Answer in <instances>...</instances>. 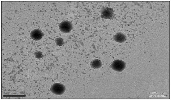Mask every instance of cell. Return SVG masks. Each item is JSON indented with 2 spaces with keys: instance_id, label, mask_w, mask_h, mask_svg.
<instances>
[{
  "instance_id": "6da1fadb",
  "label": "cell",
  "mask_w": 171,
  "mask_h": 100,
  "mask_svg": "<svg viewBox=\"0 0 171 100\" xmlns=\"http://www.w3.org/2000/svg\"><path fill=\"white\" fill-rule=\"evenodd\" d=\"M66 87L63 84L59 83L54 84L51 88V91L53 93L58 95H61L64 93Z\"/></svg>"
},
{
  "instance_id": "7a4b0ae2",
  "label": "cell",
  "mask_w": 171,
  "mask_h": 100,
  "mask_svg": "<svg viewBox=\"0 0 171 100\" xmlns=\"http://www.w3.org/2000/svg\"><path fill=\"white\" fill-rule=\"evenodd\" d=\"M110 66L114 70L120 72L125 69L126 64L125 62L123 61L116 59L112 62Z\"/></svg>"
},
{
  "instance_id": "3957f363",
  "label": "cell",
  "mask_w": 171,
  "mask_h": 100,
  "mask_svg": "<svg viewBox=\"0 0 171 100\" xmlns=\"http://www.w3.org/2000/svg\"><path fill=\"white\" fill-rule=\"evenodd\" d=\"M60 30L65 33H70L73 28L72 23L68 20H65L62 22L59 25Z\"/></svg>"
},
{
  "instance_id": "277c9868",
  "label": "cell",
  "mask_w": 171,
  "mask_h": 100,
  "mask_svg": "<svg viewBox=\"0 0 171 100\" xmlns=\"http://www.w3.org/2000/svg\"><path fill=\"white\" fill-rule=\"evenodd\" d=\"M101 16L102 18L110 19L114 15L113 9L111 7H105L103 8L101 11Z\"/></svg>"
},
{
  "instance_id": "5b68a950",
  "label": "cell",
  "mask_w": 171,
  "mask_h": 100,
  "mask_svg": "<svg viewBox=\"0 0 171 100\" xmlns=\"http://www.w3.org/2000/svg\"><path fill=\"white\" fill-rule=\"evenodd\" d=\"M44 34L42 31L38 29H35L31 31L30 36L34 40L38 41L42 39Z\"/></svg>"
},
{
  "instance_id": "8992f818",
  "label": "cell",
  "mask_w": 171,
  "mask_h": 100,
  "mask_svg": "<svg viewBox=\"0 0 171 100\" xmlns=\"http://www.w3.org/2000/svg\"><path fill=\"white\" fill-rule=\"evenodd\" d=\"M113 39L116 42L122 43L124 42L126 39L125 35L123 33L118 32L113 37Z\"/></svg>"
},
{
  "instance_id": "52a82bcc",
  "label": "cell",
  "mask_w": 171,
  "mask_h": 100,
  "mask_svg": "<svg viewBox=\"0 0 171 100\" xmlns=\"http://www.w3.org/2000/svg\"><path fill=\"white\" fill-rule=\"evenodd\" d=\"M90 65L91 67L93 69H98L101 67L102 62L100 60L96 59L91 61L90 63Z\"/></svg>"
},
{
  "instance_id": "ba28073f",
  "label": "cell",
  "mask_w": 171,
  "mask_h": 100,
  "mask_svg": "<svg viewBox=\"0 0 171 100\" xmlns=\"http://www.w3.org/2000/svg\"><path fill=\"white\" fill-rule=\"evenodd\" d=\"M56 45L59 46H62L65 43L63 39L60 37L56 38Z\"/></svg>"
},
{
  "instance_id": "9c48e42d",
  "label": "cell",
  "mask_w": 171,
  "mask_h": 100,
  "mask_svg": "<svg viewBox=\"0 0 171 100\" xmlns=\"http://www.w3.org/2000/svg\"><path fill=\"white\" fill-rule=\"evenodd\" d=\"M35 55L36 58L40 59L42 58L43 55L42 52L40 51H37L35 52Z\"/></svg>"
}]
</instances>
